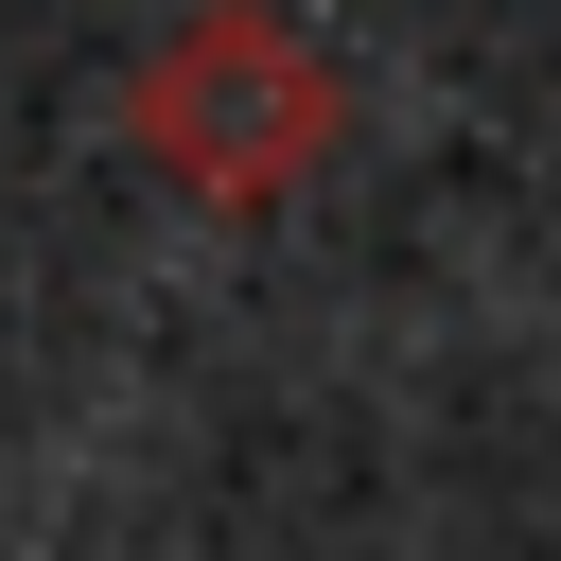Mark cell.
<instances>
[{"instance_id": "1", "label": "cell", "mask_w": 561, "mask_h": 561, "mask_svg": "<svg viewBox=\"0 0 561 561\" xmlns=\"http://www.w3.org/2000/svg\"><path fill=\"white\" fill-rule=\"evenodd\" d=\"M123 140L193 193V210H280L351 158V70L316 18L280 0H193L140 70H123Z\"/></svg>"}]
</instances>
